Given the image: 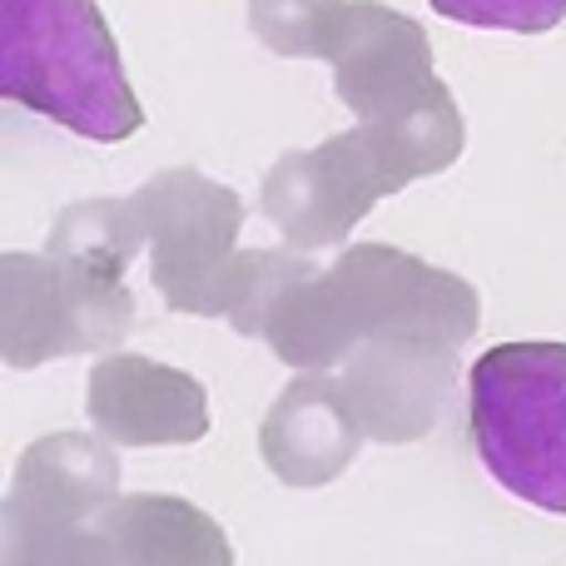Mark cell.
<instances>
[{"instance_id": "cell-1", "label": "cell", "mask_w": 566, "mask_h": 566, "mask_svg": "<svg viewBox=\"0 0 566 566\" xmlns=\"http://www.w3.org/2000/svg\"><path fill=\"white\" fill-rule=\"evenodd\" d=\"M478 323L482 298L468 279L392 244H358L283 289L264 343L298 373H338L363 343L418 338L462 348Z\"/></svg>"}, {"instance_id": "cell-2", "label": "cell", "mask_w": 566, "mask_h": 566, "mask_svg": "<svg viewBox=\"0 0 566 566\" xmlns=\"http://www.w3.org/2000/svg\"><path fill=\"white\" fill-rule=\"evenodd\" d=\"M0 95L95 145L145 125L95 0H0Z\"/></svg>"}, {"instance_id": "cell-3", "label": "cell", "mask_w": 566, "mask_h": 566, "mask_svg": "<svg viewBox=\"0 0 566 566\" xmlns=\"http://www.w3.org/2000/svg\"><path fill=\"white\" fill-rule=\"evenodd\" d=\"M482 468L512 497L566 517V343H497L468 378Z\"/></svg>"}, {"instance_id": "cell-4", "label": "cell", "mask_w": 566, "mask_h": 566, "mask_svg": "<svg viewBox=\"0 0 566 566\" xmlns=\"http://www.w3.org/2000/svg\"><path fill=\"white\" fill-rule=\"evenodd\" d=\"M135 328V293L125 279L55 254L0 259V358L40 368L75 353H119Z\"/></svg>"}, {"instance_id": "cell-5", "label": "cell", "mask_w": 566, "mask_h": 566, "mask_svg": "<svg viewBox=\"0 0 566 566\" xmlns=\"http://www.w3.org/2000/svg\"><path fill=\"white\" fill-rule=\"evenodd\" d=\"M149 239V274L165 308L195 318H224L239 264L244 199L199 169H159L135 189Z\"/></svg>"}, {"instance_id": "cell-6", "label": "cell", "mask_w": 566, "mask_h": 566, "mask_svg": "<svg viewBox=\"0 0 566 566\" xmlns=\"http://www.w3.org/2000/svg\"><path fill=\"white\" fill-rule=\"evenodd\" d=\"M338 388L368 442H418L458 388V348L418 338L363 343L338 368Z\"/></svg>"}, {"instance_id": "cell-7", "label": "cell", "mask_w": 566, "mask_h": 566, "mask_svg": "<svg viewBox=\"0 0 566 566\" xmlns=\"http://www.w3.org/2000/svg\"><path fill=\"white\" fill-rule=\"evenodd\" d=\"M328 65L333 90L358 119L398 115L442 90L432 70L428 30L378 0H348Z\"/></svg>"}, {"instance_id": "cell-8", "label": "cell", "mask_w": 566, "mask_h": 566, "mask_svg": "<svg viewBox=\"0 0 566 566\" xmlns=\"http://www.w3.org/2000/svg\"><path fill=\"white\" fill-rule=\"evenodd\" d=\"M85 412L115 448H189L209 432V392L145 353H105L90 368Z\"/></svg>"}, {"instance_id": "cell-9", "label": "cell", "mask_w": 566, "mask_h": 566, "mask_svg": "<svg viewBox=\"0 0 566 566\" xmlns=\"http://www.w3.org/2000/svg\"><path fill=\"white\" fill-rule=\"evenodd\" d=\"M378 185L368 179V169L358 165V155L348 149V139L333 135L318 149H293L264 175L259 189V209L279 229V239L298 254L313 249H338L363 219L378 205Z\"/></svg>"}, {"instance_id": "cell-10", "label": "cell", "mask_w": 566, "mask_h": 566, "mask_svg": "<svg viewBox=\"0 0 566 566\" xmlns=\"http://www.w3.org/2000/svg\"><path fill=\"white\" fill-rule=\"evenodd\" d=\"M363 428L348 412L338 373H298L274 398L259 428L264 468L283 488H328L353 468L363 448Z\"/></svg>"}, {"instance_id": "cell-11", "label": "cell", "mask_w": 566, "mask_h": 566, "mask_svg": "<svg viewBox=\"0 0 566 566\" xmlns=\"http://www.w3.org/2000/svg\"><path fill=\"white\" fill-rule=\"evenodd\" d=\"M95 522L119 566H234L224 527L169 492H119Z\"/></svg>"}, {"instance_id": "cell-12", "label": "cell", "mask_w": 566, "mask_h": 566, "mask_svg": "<svg viewBox=\"0 0 566 566\" xmlns=\"http://www.w3.org/2000/svg\"><path fill=\"white\" fill-rule=\"evenodd\" d=\"M10 497L40 502L60 512H105L119 497V458L109 438H85V432H50L30 442L15 462Z\"/></svg>"}, {"instance_id": "cell-13", "label": "cell", "mask_w": 566, "mask_h": 566, "mask_svg": "<svg viewBox=\"0 0 566 566\" xmlns=\"http://www.w3.org/2000/svg\"><path fill=\"white\" fill-rule=\"evenodd\" d=\"M95 517L40 507V502L6 492V507H0V566H119Z\"/></svg>"}, {"instance_id": "cell-14", "label": "cell", "mask_w": 566, "mask_h": 566, "mask_svg": "<svg viewBox=\"0 0 566 566\" xmlns=\"http://www.w3.org/2000/svg\"><path fill=\"white\" fill-rule=\"evenodd\" d=\"M139 249H149L145 214H139L135 195H129V199H80V205H65L55 214V224H50L45 254L125 279V269L135 264Z\"/></svg>"}, {"instance_id": "cell-15", "label": "cell", "mask_w": 566, "mask_h": 566, "mask_svg": "<svg viewBox=\"0 0 566 566\" xmlns=\"http://www.w3.org/2000/svg\"><path fill=\"white\" fill-rule=\"evenodd\" d=\"M348 0H249V30L259 45L289 60H328Z\"/></svg>"}, {"instance_id": "cell-16", "label": "cell", "mask_w": 566, "mask_h": 566, "mask_svg": "<svg viewBox=\"0 0 566 566\" xmlns=\"http://www.w3.org/2000/svg\"><path fill=\"white\" fill-rule=\"evenodd\" d=\"M432 10L458 25L517 30V35H542L566 20V0H432Z\"/></svg>"}]
</instances>
